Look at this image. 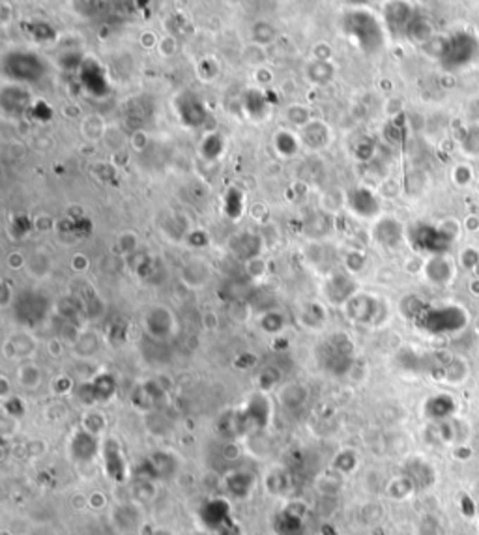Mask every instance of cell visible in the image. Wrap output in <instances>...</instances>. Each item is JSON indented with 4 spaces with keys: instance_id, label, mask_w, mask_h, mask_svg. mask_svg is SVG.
I'll use <instances>...</instances> for the list:
<instances>
[{
    "instance_id": "ba28073f",
    "label": "cell",
    "mask_w": 479,
    "mask_h": 535,
    "mask_svg": "<svg viewBox=\"0 0 479 535\" xmlns=\"http://www.w3.org/2000/svg\"><path fill=\"white\" fill-rule=\"evenodd\" d=\"M401 225L395 223L393 219H384L380 223L376 225V240L380 241L382 246L386 247H395L401 241Z\"/></svg>"
},
{
    "instance_id": "3957f363",
    "label": "cell",
    "mask_w": 479,
    "mask_h": 535,
    "mask_svg": "<svg viewBox=\"0 0 479 535\" xmlns=\"http://www.w3.org/2000/svg\"><path fill=\"white\" fill-rule=\"evenodd\" d=\"M478 53V44H475L474 36L470 34H457L455 38L449 39L447 51L442 64L446 68H463L466 66Z\"/></svg>"
},
{
    "instance_id": "5b68a950",
    "label": "cell",
    "mask_w": 479,
    "mask_h": 535,
    "mask_svg": "<svg viewBox=\"0 0 479 535\" xmlns=\"http://www.w3.org/2000/svg\"><path fill=\"white\" fill-rule=\"evenodd\" d=\"M423 324L430 332H449L463 326L464 315L459 307H444L423 313Z\"/></svg>"
},
{
    "instance_id": "8fae6325",
    "label": "cell",
    "mask_w": 479,
    "mask_h": 535,
    "mask_svg": "<svg viewBox=\"0 0 479 535\" xmlns=\"http://www.w3.org/2000/svg\"><path fill=\"white\" fill-rule=\"evenodd\" d=\"M386 13H387V21L392 23V25H404V23H406V27H409L410 10L406 4L395 2V4L387 6Z\"/></svg>"
},
{
    "instance_id": "6da1fadb",
    "label": "cell",
    "mask_w": 479,
    "mask_h": 535,
    "mask_svg": "<svg viewBox=\"0 0 479 535\" xmlns=\"http://www.w3.org/2000/svg\"><path fill=\"white\" fill-rule=\"evenodd\" d=\"M343 30L359 49L373 55L384 44V34L376 17L367 10L349 11L343 19Z\"/></svg>"
},
{
    "instance_id": "52a82bcc",
    "label": "cell",
    "mask_w": 479,
    "mask_h": 535,
    "mask_svg": "<svg viewBox=\"0 0 479 535\" xmlns=\"http://www.w3.org/2000/svg\"><path fill=\"white\" fill-rule=\"evenodd\" d=\"M178 111H180V116H182V120H184L187 126H197V124H201V122L206 118V111H204L202 103L199 101V98L191 96V94L187 99L185 98L180 99Z\"/></svg>"
},
{
    "instance_id": "7a4b0ae2",
    "label": "cell",
    "mask_w": 479,
    "mask_h": 535,
    "mask_svg": "<svg viewBox=\"0 0 479 535\" xmlns=\"http://www.w3.org/2000/svg\"><path fill=\"white\" fill-rule=\"evenodd\" d=\"M44 62L39 61L34 53L15 51V53L6 55L4 58V73L13 81L34 82L44 75Z\"/></svg>"
},
{
    "instance_id": "277c9868",
    "label": "cell",
    "mask_w": 479,
    "mask_h": 535,
    "mask_svg": "<svg viewBox=\"0 0 479 535\" xmlns=\"http://www.w3.org/2000/svg\"><path fill=\"white\" fill-rule=\"evenodd\" d=\"M452 240L453 238H449L442 229L427 227V225H418V227L410 230V241L414 244V247L419 249V251H446L449 244H452Z\"/></svg>"
},
{
    "instance_id": "30bf717a",
    "label": "cell",
    "mask_w": 479,
    "mask_h": 535,
    "mask_svg": "<svg viewBox=\"0 0 479 535\" xmlns=\"http://www.w3.org/2000/svg\"><path fill=\"white\" fill-rule=\"evenodd\" d=\"M430 25L425 19H414L409 23V36L414 42H430Z\"/></svg>"
},
{
    "instance_id": "9c48e42d",
    "label": "cell",
    "mask_w": 479,
    "mask_h": 535,
    "mask_svg": "<svg viewBox=\"0 0 479 535\" xmlns=\"http://www.w3.org/2000/svg\"><path fill=\"white\" fill-rule=\"evenodd\" d=\"M427 275L435 283H447L449 277H452V266H449L446 258L436 257L427 264Z\"/></svg>"
},
{
    "instance_id": "8992f818",
    "label": "cell",
    "mask_w": 479,
    "mask_h": 535,
    "mask_svg": "<svg viewBox=\"0 0 479 535\" xmlns=\"http://www.w3.org/2000/svg\"><path fill=\"white\" fill-rule=\"evenodd\" d=\"M350 206L356 213L363 215V218H373L378 212V201L365 187H358L356 191L350 193Z\"/></svg>"
},
{
    "instance_id": "7c38bea8",
    "label": "cell",
    "mask_w": 479,
    "mask_h": 535,
    "mask_svg": "<svg viewBox=\"0 0 479 535\" xmlns=\"http://www.w3.org/2000/svg\"><path fill=\"white\" fill-rule=\"evenodd\" d=\"M278 148L283 153H287V156H289V153H294L296 152V141L289 135V133H279Z\"/></svg>"
}]
</instances>
